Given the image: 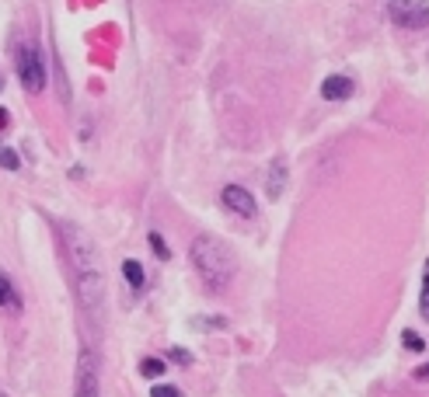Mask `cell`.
Segmentation results:
<instances>
[{
    "label": "cell",
    "mask_w": 429,
    "mask_h": 397,
    "mask_svg": "<svg viewBox=\"0 0 429 397\" xmlns=\"http://www.w3.org/2000/svg\"><path fill=\"white\" fill-rule=\"evenodd\" d=\"M63 244H67V255H70V265H74V275H77L81 303L87 307V314H98L101 310V293H105V275H101L98 251H94L91 237L81 226H70V223L63 226Z\"/></svg>",
    "instance_id": "1"
},
{
    "label": "cell",
    "mask_w": 429,
    "mask_h": 397,
    "mask_svg": "<svg viewBox=\"0 0 429 397\" xmlns=\"http://www.w3.org/2000/svg\"><path fill=\"white\" fill-rule=\"evenodd\" d=\"M189 255H192V265H196L199 279L206 282V290L220 293V290L231 286V279L238 272V261H234V251L220 237H209V234L196 237L192 248H189Z\"/></svg>",
    "instance_id": "2"
},
{
    "label": "cell",
    "mask_w": 429,
    "mask_h": 397,
    "mask_svg": "<svg viewBox=\"0 0 429 397\" xmlns=\"http://www.w3.org/2000/svg\"><path fill=\"white\" fill-rule=\"evenodd\" d=\"M74 397H101V369H98V352L91 345H84L77 356Z\"/></svg>",
    "instance_id": "3"
},
{
    "label": "cell",
    "mask_w": 429,
    "mask_h": 397,
    "mask_svg": "<svg viewBox=\"0 0 429 397\" xmlns=\"http://www.w3.org/2000/svg\"><path fill=\"white\" fill-rule=\"evenodd\" d=\"M18 77H21L25 91H32V94L45 91V63H42V52L35 42H25L18 49Z\"/></svg>",
    "instance_id": "4"
},
{
    "label": "cell",
    "mask_w": 429,
    "mask_h": 397,
    "mask_svg": "<svg viewBox=\"0 0 429 397\" xmlns=\"http://www.w3.org/2000/svg\"><path fill=\"white\" fill-rule=\"evenodd\" d=\"M220 202H224V209L234 213L238 219H255V216H258V206H255L251 192L241 189V185H227V189L220 192Z\"/></svg>",
    "instance_id": "5"
},
{
    "label": "cell",
    "mask_w": 429,
    "mask_h": 397,
    "mask_svg": "<svg viewBox=\"0 0 429 397\" xmlns=\"http://www.w3.org/2000/svg\"><path fill=\"white\" fill-rule=\"evenodd\" d=\"M426 0H395L391 4V21L401 28H426Z\"/></svg>",
    "instance_id": "6"
},
{
    "label": "cell",
    "mask_w": 429,
    "mask_h": 397,
    "mask_svg": "<svg viewBox=\"0 0 429 397\" xmlns=\"http://www.w3.org/2000/svg\"><path fill=\"white\" fill-rule=\"evenodd\" d=\"M286 157H276L273 164H269V178H265V195L269 199H280L283 192H286Z\"/></svg>",
    "instance_id": "7"
},
{
    "label": "cell",
    "mask_w": 429,
    "mask_h": 397,
    "mask_svg": "<svg viewBox=\"0 0 429 397\" xmlns=\"http://www.w3.org/2000/svg\"><path fill=\"white\" fill-rule=\"evenodd\" d=\"M353 91H356V84L349 77H342V74H332V77H325V84H321V98L325 101H346Z\"/></svg>",
    "instance_id": "8"
},
{
    "label": "cell",
    "mask_w": 429,
    "mask_h": 397,
    "mask_svg": "<svg viewBox=\"0 0 429 397\" xmlns=\"http://www.w3.org/2000/svg\"><path fill=\"white\" fill-rule=\"evenodd\" d=\"M0 307H4V310H21V297H18L14 282L4 272H0Z\"/></svg>",
    "instance_id": "9"
},
{
    "label": "cell",
    "mask_w": 429,
    "mask_h": 397,
    "mask_svg": "<svg viewBox=\"0 0 429 397\" xmlns=\"http://www.w3.org/2000/svg\"><path fill=\"white\" fill-rule=\"evenodd\" d=\"M140 373H143L147 380H160V376L168 373V363H165V359H154V356H147V359L140 363Z\"/></svg>",
    "instance_id": "10"
},
{
    "label": "cell",
    "mask_w": 429,
    "mask_h": 397,
    "mask_svg": "<svg viewBox=\"0 0 429 397\" xmlns=\"http://www.w3.org/2000/svg\"><path fill=\"white\" fill-rule=\"evenodd\" d=\"M123 275H126V282H129L133 290H140V286H143V268H140V261L126 258V261H123Z\"/></svg>",
    "instance_id": "11"
},
{
    "label": "cell",
    "mask_w": 429,
    "mask_h": 397,
    "mask_svg": "<svg viewBox=\"0 0 429 397\" xmlns=\"http://www.w3.org/2000/svg\"><path fill=\"white\" fill-rule=\"evenodd\" d=\"M0 167H4V171H18V167H21V157H18L11 147H0Z\"/></svg>",
    "instance_id": "12"
},
{
    "label": "cell",
    "mask_w": 429,
    "mask_h": 397,
    "mask_svg": "<svg viewBox=\"0 0 429 397\" xmlns=\"http://www.w3.org/2000/svg\"><path fill=\"white\" fill-rule=\"evenodd\" d=\"M147 244H150V251L157 255V258H168L171 251H168V244H165V237H160V234H150L147 237Z\"/></svg>",
    "instance_id": "13"
},
{
    "label": "cell",
    "mask_w": 429,
    "mask_h": 397,
    "mask_svg": "<svg viewBox=\"0 0 429 397\" xmlns=\"http://www.w3.org/2000/svg\"><path fill=\"white\" fill-rule=\"evenodd\" d=\"M401 342H405V349H415V352H422V349H426L422 334H415V331H405V334H401Z\"/></svg>",
    "instance_id": "14"
},
{
    "label": "cell",
    "mask_w": 429,
    "mask_h": 397,
    "mask_svg": "<svg viewBox=\"0 0 429 397\" xmlns=\"http://www.w3.org/2000/svg\"><path fill=\"white\" fill-rule=\"evenodd\" d=\"M150 397H182V390L178 387H154Z\"/></svg>",
    "instance_id": "15"
},
{
    "label": "cell",
    "mask_w": 429,
    "mask_h": 397,
    "mask_svg": "<svg viewBox=\"0 0 429 397\" xmlns=\"http://www.w3.org/2000/svg\"><path fill=\"white\" fill-rule=\"evenodd\" d=\"M171 356H175V359H178V363H182V366H189V352H182V349H175V352H171Z\"/></svg>",
    "instance_id": "16"
},
{
    "label": "cell",
    "mask_w": 429,
    "mask_h": 397,
    "mask_svg": "<svg viewBox=\"0 0 429 397\" xmlns=\"http://www.w3.org/2000/svg\"><path fill=\"white\" fill-rule=\"evenodd\" d=\"M8 119H11V116H8V111H4V108H0V129H4V126H8Z\"/></svg>",
    "instance_id": "17"
},
{
    "label": "cell",
    "mask_w": 429,
    "mask_h": 397,
    "mask_svg": "<svg viewBox=\"0 0 429 397\" xmlns=\"http://www.w3.org/2000/svg\"><path fill=\"white\" fill-rule=\"evenodd\" d=\"M0 91H4V77H0Z\"/></svg>",
    "instance_id": "18"
}]
</instances>
